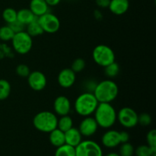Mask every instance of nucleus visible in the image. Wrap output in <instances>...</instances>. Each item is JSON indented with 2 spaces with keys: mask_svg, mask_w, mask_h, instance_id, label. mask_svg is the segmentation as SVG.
Listing matches in <instances>:
<instances>
[{
  "mask_svg": "<svg viewBox=\"0 0 156 156\" xmlns=\"http://www.w3.org/2000/svg\"><path fill=\"white\" fill-rule=\"evenodd\" d=\"M119 88L111 79H105L95 85L93 94L99 103H111L117 98Z\"/></svg>",
  "mask_w": 156,
  "mask_h": 156,
  "instance_id": "1",
  "label": "nucleus"
},
{
  "mask_svg": "<svg viewBox=\"0 0 156 156\" xmlns=\"http://www.w3.org/2000/svg\"><path fill=\"white\" fill-rule=\"evenodd\" d=\"M94 117L98 125L104 129H109L117 121V112L111 103H98Z\"/></svg>",
  "mask_w": 156,
  "mask_h": 156,
  "instance_id": "2",
  "label": "nucleus"
},
{
  "mask_svg": "<svg viewBox=\"0 0 156 156\" xmlns=\"http://www.w3.org/2000/svg\"><path fill=\"white\" fill-rule=\"evenodd\" d=\"M99 102L91 92H84L76 98L74 109L81 117H88L94 114Z\"/></svg>",
  "mask_w": 156,
  "mask_h": 156,
  "instance_id": "3",
  "label": "nucleus"
},
{
  "mask_svg": "<svg viewBox=\"0 0 156 156\" xmlns=\"http://www.w3.org/2000/svg\"><path fill=\"white\" fill-rule=\"evenodd\" d=\"M57 115L48 111L37 113L33 118L34 126L42 133H50L57 128Z\"/></svg>",
  "mask_w": 156,
  "mask_h": 156,
  "instance_id": "4",
  "label": "nucleus"
},
{
  "mask_svg": "<svg viewBox=\"0 0 156 156\" xmlns=\"http://www.w3.org/2000/svg\"><path fill=\"white\" fill-rule=\"evenodd\" d=\"M92 58L95 63L105 68L115 61V53L109 46L100 44L93 50Z\"/></svg>",
  "mask_w": 156,
  "mask_h": 156,
  "instance_id": "5",
  "label": "nucleus"
},
{
  "mask_svg": "<svg viewBox=\"0 0 156 156\" xmlns=\"http://www.w3.org/2000/svg\"><path fill=\"white\" fill-rule=\"evenodd\" d=\"M32 38L25 30L15 33L11 41L14 51L20 55L28 53L33 47Z\"/></svg>",
  "mask_w": 156,
  "mask_h": 156,
  "instance_id": "6",
  "label": "nucleus"
},
{
  "mask_svg": "<svg viewBox=\"0 0 156 156\" xmlns=\"http://www.w3.org/2000/svg\"><path fill=\"white\" fill-rule=\"evenodd\" d=\"M117 120L123 127L130 129L138 124V114L133 108L124 107L117 113Z\"/></svg>",
  "mask_w": 156,
  "mask_h": 156,
  "instance_id": "7",
  "label": "nucleus"
},
{
  "mask_svg": "<svg viewBox=\"0 0 156 156\" xmlns=\"http://www.w3.org/2000/svg\"><path fill=\"white\" fill-rule=\"evenodd\" d=\"M76 156H103V152L96 142L84 140L76 147Z\"/></svg>",
  "mask_w": 156,
  "mask_h": 156,
  "instance_id": "8",
  "label": "nucleus"
},
{
  "mask_svg": "<svg viewBox=\"0 0 156 156\" xmlns=\"http://www.w3.org/2000/svg\"><path fill=\"white\" fill-rule=\"evenodd\" d=\"M38 22L45 33L54 34L60 28V21L54 14L47 12L41 16L37 17Z\"/></svg>",
  "mask_w": 156,
  "mask_h": 156,
  "instance_id": "9",
  "label": "nucleus"
},
{
  "mask_svg": "<svg viewBox=\"0 0 156 156\" xmlns=\"http://www.w3.org/2000/svg\"><path fill=\"white\" fill-rule=\"evenodd\" d=\"M27 78L29 86L34 91H41L44 90L45 87L47 86V77L42 72H30V73Z\"/></svg>",
  "mask_w": 156,
  "mask_h": 156,
  "instance_id": "10",
  "label": "nucleus"
},
{
  "mask_svg": "<svg viewBox=\"0 0 156 156\" xmlns=\"http://www.w3.org/2000/svg\"><path fill=\"white\" fill-rule=\"evenodd\" d=\"M98 128L97 122L94 117L88 116L85 117L83 120L81 121L79 126V130L82 136L90 137L96 133Z\"/></svg>",
  "mask_w": 156,
  "mask_h": 156,
  "instance_id": "11",
  "label": "nucleus"
},
{
  "mask_svg": "<svg viewBox=\"0 0 156 156\" xmlns=\"http://www.w3.org/2000/svg\"><path fill=\"white\" fill-rule=\"evenodd\" d=\"M53 109L56 115H68L71 111V102L69 99L64 95L58 96L53 102Z\"/></svg>",
  "mask_w": 156,
  "mask_h": 156,
  "instance_id": "12",
  "label": "nucleus"
},
{
  "mask_svg": "<svg viewBox=\"0 0 156 156\" xmlns=\"http://www.w3.org/2000/svg\"><path fill=\"white\" fill-rule=\"evenodd\" d=\"M76 80V73L71 68H65L59 72L57 77L59 85L63 88H69L73 86Z\"/></svg>",
  "mask_w": 156,
  "mask_h": 156,
  "instance_id": "13",
  "label": "nucleus"
},
{
  "mask_svg": "<svg viewBox=\"0 0 156 156\" xmlns=\"http://www.w3.org/2000/svg\"><path fill=\"white\" fill-rule=\"evenodd\" d=\"M101 143L107 148H115L120 144L119 132L114 129H110L105 132L102 136Z\"/></svg>",
  "mask_w": 156,
  "mask_h": 156,
  "instance_id": "14",
  "label": "nucleus"
},
{
  "mask_svg": "<svg viewBox=\"0 0 156 156\" xmlns=\"http://www.w3.org/2000/svg\"><path fill=\"white\" fill-rule=\"evenodd\" d=\"M129 7V0H111L108 9L114 15H122L127 12Z\"/></svg>",
  "mask_w": 156,
  "mask_h": 156,
  "instance_id": "15",
  "label": "nucleus"
},
{
  "mask_svg": "<svg viewBox=\"0 0 156 156\" xmlns=\"http://www.w3.org/2000/svg\"><path fill=\"white\" fill-rule=\"evenodd\" d=\"M64 134H65L66 144H68L75 148L82 141V136L77 128L72 127L71 129L64 133Z\"/></svg>",
  "mask_w": 156,
  "mask_h": 156,
  "instance_id": "16",
  "label": "nucleus"
},
{
  "mask_svg": "<svg viewBox=\"0 0 156 156\" xmlns=\"http://www.w3.org/2000/svg\"><path fill=\"white\" fill-rule=\"evenodd\" d=\"M50 6L45 0H30L29 9L36 17H40L48 12Z\"/></svg>",
  "mask_w": 156,
  "mask_h": 156,
  "instance_id": "17",
  "label": "nucleus"
},
{
  "mask_svg": "<svg viewBox=\"0 0 156 156\" xmlns=\"http://www.w3.org/2000/svg\"><path fill=\"white\" fill-rule=\"evenodd\" d=\"M49 133H50L49 140L53 146L57 148L65 144V134H64V132L61 131L60 129L56 128Z\"/></svg>",
  "mask_w": 156,
  "mask_h": 156,
  "instance_id": "18",
  "label": "nucleus"
},
{
  "mask_svg": "<svg viewBox=\"0 0 156 156\" xmlns=\"http://www.w3.org/2000/svg\"><path fill=\"white\" fill-rule=\"evenodd\" d=\"M36 18L29 9H21L17 11V20L25 26L32 22Z\"/></svg>",
  "mask_w": 156,
  "mask_h": 156,
  "instance_id": "19",
  "label": "nucleus"
},
{
  "mask_svg": "<svg viewBox=\"0 0 156 156\" xmlns=\"http://www.w3.org/2000/svg\"><path fill=\"white\" fill-rule=\"evenodd\" d=\"M26 30L25 31L30 35L31 37H38L40 35L43 34L44 33L42 27L40 25L39 22H38L37 17L32 22L26 25Z\"/></svg>",
  "mask_w": 156,
  "mask_h": 156,
  "instance_id": "20",
  "label": "nucleus"
},
{
  "mask_svg": "<svg viewBox=\"0 0 156 156\" xmlns=\"http://www.w3.org/2000/svg\"><path fill=\"white\" fill-rule=\"evenodd\" d=\"M72 127H73V120L69 114L61 116L59 119H58L57 128L61 131L65 133Z\"/></svg>",
  "mask_w": 156,
  "mask_h": 156,
  "instance_id": "21",
  "label": "nucleus"
},
{
  "mask_svg": "<svg viewBox=\"0 0 156 156\" xmlns=\"http://www.w3.org/2000/svg\"><path fill=\"white\" fill-rule=\"evenodd\" d=\"M54 156H76V148L65 143L57 147Z\"/></svg>",
  "mask_w": 156,
  "mask_h": 156,
  "instance_id": "22",
  "label": "nucleus"
},
{
  "mask_svg": "<svg viewBox=\"0 0 156 156\" xmlns=\"http://www.w3.org/2000/svg\"><path fill=\"white\" fill-rule=\"evenodd\" d=\"M12 91L11 84L5 79H0V101L7 99Z\"/></svg>",
  "mask_w": 156,
  "mask_h": 156,
  "instance_id": "23",
  "label": "nucleus"
},
{
  "mask_svg": "<svg viewBox=\"0 0 156 156\" xmlns=\"http://www.w3.org/2000/svg\"><path fill=\"white\" fill-rule=\"evenodd\" d=\"M120 73V66L114 61L105 67V74L108 78H114Z\"/></svg>",
  "mask_w": 156,
  "mask_h": 156,
  "instance_id": "24",
  "label": "nucleus"
},
{
  "mask_svg": "<svg viewBox=\"0 0 156 156\" xmlns=\"http://www.w3.org/2000/svg\"><path fill=\"white\" fill-rule=\"evenodd\" d=\"M15 32L9 27V24L0 27V40L2 41H10L13 38Z\"/></svg>",
  "mask_w": 156,
  "mask_h": 156,
  "instance_id": "25",
  "label": "nucleus"
},
{
  "mask_svg": "<svg viewBox=\"0 0 156 156\" xmlns=\"http://www.w3.org/2000/svg\"><path fill=\"white\" fill-rule=\"evenodd\" d=\"M2 18L7 24H11L17 20V11L13 8H6L2 12Z\"/></svg>",
  "mask_w": 156,
  "mask_h": 156,
  "instance_id": "26",
  "label": "nucleus"
},
{
  "mask_svg": "<svg viewBox=\"0 0 156 156\" xmlns=\"http://www.w3.org/2000/svg\"><path fill=\"white\" fill-rule=\"evenodd\" d=\"M155 153H156V151L148 145H141L134 151V154L136 156H152Z\"/></svg>",
  "mask_w": 156,
  "mask_h": 156,
  "instance_id": "27",
  "label": "nucleus"
},
{
  "mask_svg": "<svg viewBox=\"0 0 156 156\" xmlns=\"http://www.w3.org/2000/svg\"><path fill=\"white\" fill-rule=\"evenodd\" d=\"M134 147L132 144L128 143H121V146L119 150V155L120 156H133L134 155Z\"/></svg>",
  "mask_w": 156,
  "mask_h": 156,
  "instance_id": "28",
  "label": "nucleus"
},
{
  "mask_svg": "<svg viewBox=\"0 0 156 156\" xmlns=\"http://www.w3.org/2000/svg\"><path fill=\"white\" fill-rule=\"evenodd\" d=\"M85 66H86V63H85V59H83L82 58H77L73 61L70 68L75 73H79L82 70H84Z\"/></svg>",
  "mask_w": 156,
  "mask_h": 156,
  "instance_id": "29",
  "label": "nucleus"
},
{
  "mask_svg": "<svg viewBox=\"0 0 156 156\" xmlns=\"http://www.w3.org/2000/svg\"><path fill=\"white\" fill-rule=\"evenodd\" d=\"M15 73L20 77L27 78L30 73V70L26 64H19L15 69Z\"/></svg>",
  "mask_w": 156,
  "mask_h": 156,
  "instance_id": "30",
  "label": "nucleus"
},
{
  "mask_svg": "<svg viewBox=\"0 0 156 156\" xmlns=\"http://www.w3.org/2000/svg\"><path fill=\"white\" fill-rule=\"evenodd\" d=\"M152 123V117L148 113H142L138 115V124L142 126H148Z\"/></svg>",
  "mask_w": 156,
  "mask_h": 156,
  "instance_id": "31",
  "label": "nucleus"
},
{
  "mask_svg": "<svg viewBox=\"0 0 156 156\" xmlns=\"http://www.w3.org/2000/svg\"><path fill=\"white\" fill-rule=\"evenodd\" d=\"M146 141L147 145L150 146L152 149L156 151V130L151 129L146 135Z\"/></svg>",
  "mask_w": 156,
  "mask_h": 156,
  "instance_id": "32",
  "label": "nucleus"
},
{
  "mask_svg": "<svg viewBox=\"0 0 156 156\" xmlns=\"http://www.w3.org/2000/svg\"><path fill=\"white\" fill-rule=\"evenodd\" d=\"M9 24V27L12 29V30L15 32V34L18 33V32L23 31V30H24V28H25L26 27L25 25H24V24H21V22H19L18 20H16V21H14V22L11 23V24Z\"/></svg>",
  "mask_w": 156,
  "mask_h": 156,
  "instance_id": "33",
  "label": "nucleus"
},
{
  "mask_svg": "<svg viewBox=\"0 0 156 156\" xmlns=\"http://www.w3.org/2000/svg\"><path fill=\"white\" fill-rule=\"evenodd\" d=\"M119 135H120V144H121V143H125L129 142V134L126 131H121V132H119Z\"/></svg>",
  "mask_w": 156,
  "mask_h": 156,
  "instance_id": "34",
  "label": "nucleus"
},
{
  "mask_svg": "<svg viewBox=\"0 0 156 156\" xmlns=\"http://www.w3.org/2000/svg\"><path fill=\"white\" fill-rule=\"evenodd\" d=\"M111 0H95V3L99 8L106 9L108 8Z\"/></svg>",
  "mask_w": 156,
  "mask_h": 156,
  "instance_id": "35",
  "label": "nucleus"
},
{
  "mask_svg": "<svg viewBox=\"0 0 156 156\" xmlns=\"http://www.w3.org/2000/svg\"><path fill=\"white\" fill-rule=\"evenodd\" d=\"M49 6H56L60 3L61 0H45Z\"/></svg>",
  "mask_w": 156,
  "mask_h": 156,
  "instance_id": "36",
  "label": "nucleus"
},
{
  "mask_svg": "<svg viewBox=\"0 0 156 156\" xmlns=\"http://www.w3.org/2000/svg\"><path fill=\"white\" fill-rule=\"evenodd\" d=\"M94 17H95L96 18H98H98L101 19V18H102V14L98 10H96L94 11Z\"/></svg>",
  "mask_w": 156,
  "mask_h": 156,
  "instance_id": "37",
  "label": "nucleus"
},
{
  "mask_svg": "<svg viewBox=\"0 0 156 156\" xmlns=\"http://www.w3.org/2000/svg\"><path fill=\"white\" fill-rule=\"evenodd\" d=\"M105 156H120V155L118 153H116V152H111Z\"/></svg>",
  "mask_w": 156,
  "mask_h": 156,
  "instance_id": "38",
  "label": "nucleus"
},
{
  "mask_svg": "<svg viewBox=\"0 0 156 156\" xmlns=\"http://www.w3.org/2000/svg\"><path fill=\"white\" fill-rule=\"evenodd\" d=\"M5 57V54L1 50H0V59H2V58Z\"/></svg>",
  "mask_w": 156,
  "mask_h": 156,
  "instance_id": "39",
  "label": "nucleus"
}]
</instances>
